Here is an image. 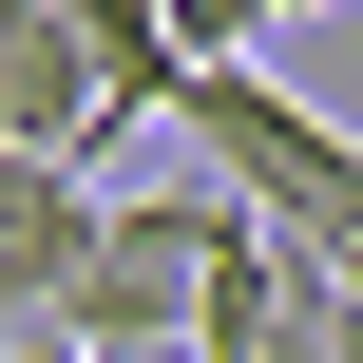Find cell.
I'll list each match as a JSON object with an SVG mask.
<instances>
[{
	"label": "cell",
	"instance_id": "cell-3",
	"mask_svg": "<svg viewBox=\"0 0 363 363\" xmlns=\"http://www.w3.org/2000/svg\"><path fill=\"white\" fill-rule=\"evenodd\" d=\"M96 172H57V153H0V345H38L57 325V287L96 268Z\"/></svg>",
	"mask_w": 363,
	"mask_h": 363
},
{
	"label": "cell",
	"instance_id": "cell-5",
	"mask_svg": "<svg viewBox=\"0 0 363 363\" xmlns=\"http://www.w3.org/2000/svg\"><path fill=\"white\" fill-rule=\"evenodd\" d=\"M57 19L96 38V96H115V134H153V115H172V77H191V57H172V19H153V0H57Z\"/></svg>",
	"mask_w": 363,
	"mask_h": 363
},
{
	"label": "cell",
	"instance_id": "cell-4",
	"mask_svg": "<svg viewBox=\"0 0 363 363\" xmlns=\"http://www.w3.org/2000/svg\"><path fill=\"white\" fill-rule=\"evenodd\" d=\"M0 153H57V172H96L115 153V96H96V38L38 0V19H0Z\"/></svg>",
	"mask_w": 363,
	"mask_h": 363
},
{
	"label": "cell",
	"instance_id": "cell-1",
	"mask_svg": "<svg viewBox=\"0 0 363 363\" xmlns=\"http://www.w3.org/2000/svg\"><path fill=\"white\" fill-rule=\"evenodd\" d=\"M172 134L230 172V211H268L287 249H363V134H325L268 57H191L172 77Z\"/></svg>",
	"mask_w": 363,
	"mask_h": 363
},
{
	"label": "cell",
	"instance_id": "cell-7",
	"mask_svg": "<svg viewBox=\"0 0 363 363\" xmlns=\"http://www.w3.org/2000/svg\"><path fill=\"white\" fill-rule=\"evenodd\" d=\"M268 19H325V0H268Z\"/></svg>",
	"mask_w": 363,
	"mask_h": 363
},
{
	"label": "cell",
	"instance_id": "cell-6",
	"mask_svg": "<svg viewBox=\"0 0 363 363\" xmlns=\"http://www.w3.org/2000/svg\"><path fill=\"white\" fill-rule=\"evenodd\" d=\"M153 19H172V57H249L268 38V0H153Z\"/></svg>",
	"mask_w": 363,
	"mask_h": 363
},
{
	"label": "cell",
	"instance_id": "cell-8",
	"mask_svg": "<svg viewBox=\"0 0 363 363\" xmlns=\"http://www.w3.org/2000/svg\"><path fill=\"white\" fill-rule=\"evenodd\" d=\"M0 363H19V345H0Z\"/></svg>",
	"mask_w": 363,
	"mask_h": 363
},
{
	"label": "cell",
	"instance_id": "cell-2",
	"mask_svg": "<svg viewBox=\"0 0 363 363\" xmlns=\"http://www.w3.org/2000/svg\"><path fill=\"white\" fill-rule=\"evenodd\" d=\"M211 230H230V191H191V211H96V268L57 287V325L38 345H96V363H172L191 345V287H211Z\"/></svg>",
	"mask_w": 363,
	"mask_h": 363
}]
</instances>
